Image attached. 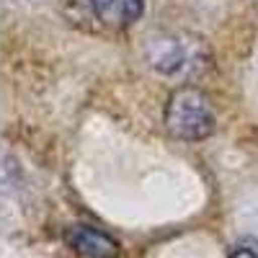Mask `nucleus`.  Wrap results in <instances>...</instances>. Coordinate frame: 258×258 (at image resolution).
<instances>
[{"label":"nucleus","mask_w":258,"mask_h":258,"mask_svg":"<svg viewBox=\"0 0 258 258\" xmlns=\"http://www.w3.org/2000/svg\"><path fill=\"white\" fill-rule=\"evenodd\" d=\"M145 57L153 70L170 78L199 75L209 62V52L204 47V41L181 31L153 36L145 47Z\"/></svg>","instance_id":"1"},{"label":"nucleus","mask_w":258,"mask_h":258,"mask_svg":"<svg viewBox=\"0 0 258 258\" xmlns=\"http://www.w3.org/2000/svg\"><path fill=\"white\" fill-rule=\"evenodd\" d=\"M214 121H217L214 109L199 88L183 85V88H176L168 96L163 124L170 137L183 142H199L214 132Z\"/></svg>","instance_id":"2"},{"label":"nucleus","mask_w":258,"mask_h":258,"mask_svg":"<svg viewBox=\"0 0 258 258\" xmlns=\"http://www.w3.org/2000/svg\"><path fill=\"white\" fill-rule=\"evenodd\" d=\"M142 0H83V8L96 29L121 31L142 16Z\"/></svg>","instance_id":"3"},{"label":"nucleus","mask_w":258,"mask_h":258,"mask_svg":"<svg viewBox=\"0 0 258 258\" xmlns=\"http://www.w3.org/2000/svg\"><path fill=\"white\" fill-rule=\"evenodd\" d=\"M64 240L68 245L85 255V258H116L119 255V243L106 235L103 230L93 227V225H73L64 232Z\"/></svg>","instance_id":"4"},{"label":"nucleus","mask_w":258,"mask_h":258,"mask_svg":"<svg viewBox=\"0 0 258 258\" xmlns=\"http://www.w3.org/2000/svg\"><path fill=\"white\" fill-rule=\"evenodd\" d=\"M230 258H258V255H255V250L248 248V245H235V250L230 253Z\"/></svg>","instance_id":"5"}]
</instances>
